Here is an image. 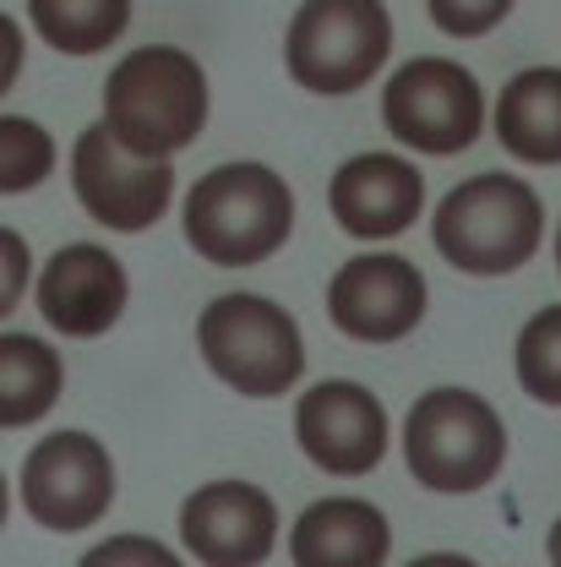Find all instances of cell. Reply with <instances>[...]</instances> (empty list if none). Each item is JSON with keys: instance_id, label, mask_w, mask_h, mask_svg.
Listing matches in <instances>:
<instances>
[{"instance_id": "3", "label": "cell", "mask_w": 561, "mask_h": 567, "mask_svg": "<svg viewBox=\"0 0 561 567\" xmlns=\"http://www.w3.org/2000/svg\"><path fill=\"white\" fill-rule=\"evenodd\" d=\"M436 257L469 279H507L546 246V203L512 169H480L458 181L430 213Z\"/></svg>"}, {"instance_id": "24", "label": "cell", "mask_w": 561, "mask_h": 567, "mask_svg": "<svg viewBox=\"0 0 561 567\" xmlns=\"http://www.w3.org/2000/svg\"><path fill=\"white\" fill-rule=\"evenodd\" d=\"M22 66H28V33H22V22H17V17H6V11H0V99L17 87Z\"/></svg>"}, {"instance_id": "11", "label": "cell", "mask_w": 561, "mask_h": 567, "mask_svg": "<svg viewBox=\"0 0 561 567\" xmlns=\"http://www.w3.org/2000/svg\"><path fill=\"white\" fill-rule=\"evenodd\" d=\"M430 311V284L420 262L387 246H365L328 279V317L354 344H398Z\"/></svg>"}, {"instance_id": "21", "label": "cell", "mask_w": 561, "mask_h": 567, "mask_svg": "<svg viewBox=\"0 0 561 567\" xmlns=\"http://www.w3.org/2000/svg\"><path fill=\"white\" fill-rule=\"evenodd\" d=\"M76 567H186L175 546H164L158 535H110L98 546H87Z\"/></svg>"}, {"instance_id": "20", "label": "cell", "mask_w": 561, "mask_h": 567, "mask_svg": "<svg viewBox=\"0 0 561 567\" xmlns=\"http://www.w3.org/2000/svg\"><path fill=\"white\" fill-rule=\"evenodd\" d=\"M55 137L33 115H0V197H28L55 175Z\"/></svg>"}, {"instance_id": "26", "label": "cell", "mask_w": 561, "mask_h": 567, "mask_svg": "<svg viewBox=\"0 0 561 567\" xmlns=\"http://www.w3.org/2000/svg\"><path fill=\"white\" fill-rule=\"evenodd\" d=\"M546 563L561 567V518L551 524V535H546Z\"/></svg>"}, {"instance_id": "15", "label": "cell", "mask_w": 561, "mask_h": 567, "mask_svg": "<svg viewBox=\"0 0 561 567\" xmlns=\"http://www.w3.org/2000/svg\"><path fill=\"white\" fill-rule=\"evenodd\" d=\"M393 518L365 496H316L289 524L294 567H387Z\"/></svg>"}, {"instance_id": "8", "label": "cell", "mask_w": 561, "mask_h": 567, "mask_svg": "<svg viewBox=\"0 0 561 567\" xmlns=\"http://www.w3.org/2000/svg\"><path fill=\"white\" fill-rule=\"evenodd\" d=\"M115 486H121V475H115L110 447L82 425H61V431H44L28 447L17 502L28 507V518L39 529L82 535L115 507Z\"/></svg>"}, {"instance_id": "22", "label": "cell", "mask_w": 561, "mask_h": 567, "mask_svg": "<svg viewBox=\"0 0 561 567\" xmlns=\"http://www.w3.org/2000/svg\"><path fill=\"white\" fill-rule=\"evenodd\" d=\"M512 6L518 0H425L430 22L447 39H486V33H496L512 17Z\"/></svg>"}, {"instance_id": "16", "label": "cell", "mask_w": 561, "mask_h": 567, "mask_svg": "<svg viewBox=\"0 0 561 567\" xmlns=\"http://www.w3.org/2000/svg\"><path fill=\"white\" fill-rule=\"evenodd\" d=\"M491 132L507 158L557 169L561 164V66H523L501 82L491 104Z\"/></svg>"}, {"instance_id": "25", "label": "cell", "mask_w": 561, "mask_h": 567, "mask_svg": "<svg viewBox=\"0 0 561 567\" xmlns=\"http://www.w3.org/2000/svg\"><path fill=\"white\" fill-rule=\"evenodd\" d=\"M404 567H480L469 551H425V557H409Z\"/></svg>"}, {"instance_id": "18", "label": "cell", "mask_w": 561, "mask_h": 567, "mask_svg": "<svg viewBox=\"0 0 561 567\" xmlns=\"http://www.w3.org/2000/svg\"><path fill=\"white\" fill-rule=\"evenodd\" d=\"M28 28L71 61L104 55L132 28V0H28Z\"/></svg>"}, {"instance_id": "2", "label": "cell", "mask_w": 561, "mask_h": 567, "mask_svg": "<svg viewBox=\"0 0 561 567\" xmlns=\"http://www.w3.org/2000/svg\"><path fill=\"white\" fill-rule=\"evenodd\" d=\"M212 82L180 44H137L104 76V126L142 158H175L208 132Z\"/></svg>"}, {"instance_id": "5", "label": "cell", "mask_w": 561, "mask_h": 567, "mask_svg": "<svg viewBox=\"0 0 561 567\" xmlns=\"http://www.w3.org/2000/svg\"><path fill=\"white\" fill-rule=\"evenodd\" d=\"M197 354L240 399H289L305 382V333L294 311L257 289H224L197 317Z\"/></svg>"}, {"instance_id": "23", "label": "cell", "mask_w": 561, "mask_h": 567, "mask_svg": "<svg viewBox=\"0 0 561 567\" xmlns=\"http://www.w3.org/2000/svg\"><path fill=\"white\" fill-rule=\"evenodd\" d=\"M33 274H39L33 246L22 240V229L0 224V322L33 295Z\"/></svg>"}, {"instance_id": "28", "label": "cell", "mask_w": 561, "mask_h": 567, "mask_svg": "<svg viewBox=\"0 0 561 567\" xmlns=\"http://www.w3.org/2000/svg\"><path fill=\"white\" fill-rule=\"evenodd\" d=\"M551 251H557V274H561V218H557V240H551Z\"/></svg>"}, {"instance_id": "27", "label": "cell", "mask_w": 561, "mask_h": 567, "mask_svg": "<svg viewBox=\"0 0 561 567\" xmlns=\"http://www.w3.org/2000/svg\"><path fill=\"white\" fill-rule=\"evenodd\" d=\"M6 518H11V481H6V470H0V529H6Z\"/></svg>"}, {"instance_id": "6", "label": "cell", "mask_w": 561, "mask_h": 567, "mask_svg": "<svg viewBox=\"0 0 561 567\" xmlns=\"http://www.w3.org/2000/svg\"><path fill=\"white\" fill-rule=\"evenodd\" d=\"M393 11L382 0H300L283 33V71L316 99L371 87L393 66Z\"/></svg>"}, {"instance_id": "13", "label": "cell", "mask_w": 561, "mask_h": 567, "mask_svg": "<svg viewBox=\"0 0 561 567\" xmlns=\"http://www.w3.org/2000/svg\"><path fill=\"white\" fill-rule=\"evenodd\" d=\"M279 502L257 481H202L180 502V546L202 567H262L279 551Z\"/></svg>"}, {"instance_id": "12", "label": "cell", "mask_w": 561, "mask_h": 567, "mask_svg": "<svg viewBox=\"0 0 561 567\" xmlns=\"http://www.w3.org/2000/svg\"><path fill=\"white\" fill-rule=\"evenodd\" d=\"M33 306L50 333L61 339H104L121 328L132 306V274L126 262L98 240H71L44 257L33 274Z\"/></svg>"}, {"instance_id": "10", "label": "cell", "mask_w": 561, "mask_h": 567, "mask_svg": "<svg viewBox=\"0 0 561 567\" xmlns=\"http://www.w3.org/2000/svg\"><path fill=\"white\" fill-rule=\"evenodd\" d=\"M294 447L333 481H365L393 447V415L376 388L354 377H322L294 399Z\"/></svg>"}, {"instance_id": "9", "label": "cell", "mask_w": 561, "mask_h": 567, "mask_svg": "<svg viewBox=\"0 0 561 567\" xmlns=\"http://www.w3.org/2000/svg\"><path fill=\"white\" fill-rule=\"evenodd\" d=\"M71 197L98 229L142 235L175 208V158H142L93 121L71 142Z\"/></svg>"}, {"instance_id": "17", "label": "cell", "mask_w": 561, "mask_h": 567, "mask_svg": "<svg viewBox=\"0 0 561 567\" xmlns=\"http://www.w3.org/2000/svg\"><path fill=\"white\" fill-rule=\"evenodd\" d=\"M66 393V360L44 333L0 328V431L39 425Z\"/></svg>"}, {"instance_id": "7", "label": "cell", "mask_w": 561, "mask_h": 567, "mask_svg": "<svg viewBox=\"0 0 561 567\" xmlns=\"http://www.w3.org/2000/svg\"><path fill=\"white\" fill-rule=\"evenodd\" d=\"M387 137L425 158H458L491 126V99L480 76L453 55H415L382 82Z\"/></svg>"}, {"instance_id": "1", "label": "cell", "mask_w": 561, "mask_h": 567, "mask_svg": "<svg viewBox=\"0 0 561 567\" xmlns=\"http://www.w3.org/2000/svg\"><path fill=\"white\" fill-rule=\"evenodd\" d=\"M180 235L212 268H257L294 235V186L262 158H229L180 197Z\"/></svg>"}, {"instance_id": "19", "label": "cell", "mask_w": 561, "mask_h": 567, "mask_svg": "<svg viewBox=\"0 0 561 567\" xmlns=\"http://www.w3.org/2000/svg\"><path fill=\"white\" fill-rule=\"evenodd\" d=\"M512 377L523 399L561 410V300L540 306L512 339Z\"/></svg>"}, {"instance_id": "4", "label": "cell", "mask_w": 561, "mask_h": 567, "mask_svg": "<svg viewBox=\"0 0 561 567\" xmlns=\"http://www.w3.org/2000/svg\"><path fill=\"white\" fill-rule=\"evenodd\" d=\"M404 470L436 496H475L507 470V421L475 388H425L404 415Z\"/></svg>"}, {"instance_id": "14", "label": "cell", "mask_w": 561, "mask_h": 567, "mask_svg": "<svg viewBox=\"0 0 561 567\" xmlns=\"http://www.w3.org/2000/svg\"><path fill=\"white\" fill-rule=\"evenodd\" d=\"M425 169L404 153H350L328 181L333 224L365 246L409 235L425 218Z\"/></svg>"}]
</instances>
